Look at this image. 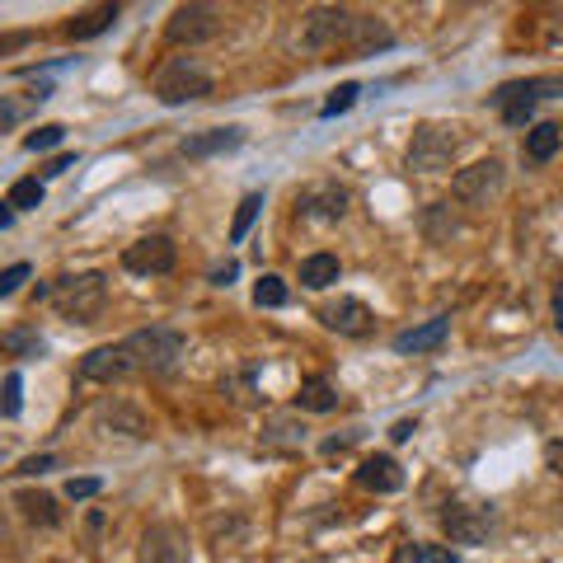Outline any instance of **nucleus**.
I'll use <instances>...</instances> for the list:
<instances>
[{"label": "nucleus", "mask_w": 563, "mask_h": 563, "mask_svg": "<svg viewBox=\"0 0 563 563\" xmlns=\"http://www.w3.org/2000/svg\"><path fill=\"white\" fill-rule=\"evenodd\" d=\"M254 306L258 310H277V306H287V282L282 277H258V287H254Z\"/></svg>", "instance_id": "25"}, {"label": "nucleus", "mask_w": 563, "mask_h": 563, "mask_svg": "<svg viewBox=\"0 0 563 563\" xmlns=\"http://www.w3.org/2000/svg\"><path fill=\"white\" fill-rule=\"evenodd\" d=\"M461 128L455 122H422V128L413 132L409 141V169L418 174H437V169H446L451 165V155L461 151Z\"/></svg>", "instance_id": "4"}, {"label": "nucleus", "mask_w": 563, "mask_h": 563, "mask_svg": "<svg viewBox=\"0 0 563 563\" xmlns=\"http://www.w3.org/2000/svg\"><path fill=\"white\" fill-rule=\"evenodd\" d=\"M14 221V211H10V202H0V231H5V225Z\"/></svg>", "instance_id": "44"}, {"label": "nucleus", "mask_w": 563, "mask_h": 563, "mask_svg": "<svg viewBox=\"0 0 563 563\" xmlns=\"http://www.w3.org/2000/svg\"><path fill=\"white\" fill-rule=\"evenodd\" d=\"M550 90H563V80H507V85H498V95H493V109L503 113L507 128H526L536 103L554 99Z\"/></svg>", "instance_id": "5"}, {"label": "nucleus", "mask_w": 563, "mask_h": 563, "mask_svg": "<svg viewBox=\"0 0 563 563\" xmlns=\"http://www.w3.org/2000/svg\"><path fill=\"white\" fill-rule=\"evenodd\" d=\"M70 165H76V155H57V161H52V165H47L43 174H47V179H52V174H66Z\"/></svg>", "instance_id": "41"}, {"label": "nucleus", "mask_w": 563, "mask_h": 563, "mask_svg": "<svg viewBox=\"0 0 563 563\" xmlns=\"http://www.w3.org/2000/svg\"><path fill=\"white\" fill-rule=\"evenodd\" d=\"M296 404H301L306 413H329L333 404H339V390H333L324 376H310V380H301V395H296Z\"/></svg>", "instance_id": "22"}, {"label": "nucleus", "mask_w": 563, "mask_h": 563, "mask_svg": "<svg viewBox=\"0 0 563 563\" xmlns=\"http://www.w3.org/2000/svg\"><path fill=\"white\" fill-rule=\"evenodd\" d=\"M554 329L563 333V287H554Z\"/></svg>", "instance_id": "43"}, {"label": "nucleus", "mask_w": 563, "mask_h": 563, "mask_svg": "<svg viewBox=\"0 0 563 563\" xmlns=\"http://www.w3.org/2000/svg\"><path fill=\"white\" fill-rule=\"evenodd\" d=\"M99 488H103L99 479H70V484H66V498H70V503H85V498H95Z\"/></svg>", "instance_id": "34"}, {"label": "nucleus", "mask_w": 563, "mask_h": 563, "mask_svg": "<svg viewBox=\"0 0 563 563\" xmlns=\"http://www.w3.org/2000/svg\"><path fill=\"white\" fill-rule=\"evenodd\" d=\"M544 465H550V470L559 474V479H563V437H559V442L544 446Z\"/></svg>", "instance_id": "38"}, {"label": "nucleus", "mask_w": 563, "mask_h": 563, "mask_svg": "<svg viewBox=\"0 0 563 563\" xmlns=\"http://www.w3.org/2000/svg\"><path fill=\"white\" fill-rule=\"evenodd\" d=\"M559 146H563V128H559V122H536V128L526 132L521 155H526L531 165H550L554 155H559Z\"/></svg>", "instance_id": "18"}, {"label": "nucleus", "mask_w": 563, "mask_h": 563, "mask_svg": "<svg viewBox=\"0 0 563 563\" xmlns=\"http://www.w3.org/2000/svg\"><path fill=\"white\" fill-rule=\"evenodd\" d=\"M14 503H20V507H24V517H29V521H38V526H57V521H62L57 498H52V493H20Z\"/></svg>", "instance_id": "23"}, {"label": "nucleus", "mask_w": 563, "mask_h": 563, "mask_svg": "<svg viewBox=\"0 0 563 563\" xmlns=\"http://www.w3.org/2000/svg\"><path fill=\"white\" fill-rule=\"evenodd\" d=\"M550 38H554V43H559V38H563V14H559V24H554V29H550Z\"/></svg>", "instance_id": "45"}, {"label": "nucleus", "mask_w": 563, "mask_h": 563, "mask_svg": "<svg viewBox=\"0 0 563 563\" xmlns=\"http://www.w3.org/2000/svg\"><path fill=\"white\" fill-rule=\"evenodd\" d=\"M413 432H418V422H413V418H399L395 428H390V437H395V442H409Z\"/></svg>", "instance_id": "40"}, {"label": "nucleus", "mask_w": 563, "mask_h": 563, "mask_svg": "<svg viewBox=\"0 0 563 563\" xmlns=\"http://www.w3.org/2000/svg\"><path fill=\"white\" fill-rule=\"evenodd\" d=\"M343 211H347V192L339 184H320V188H310L301 198V217L306 221H339Z\"/></svg>", "instance_id": "15"}, {"label": "nucleus", "mask_w": 563, "mask_h": 563, "mask_svg": "<svg viewBox=\"0 0 563 563\" xmlns=\"http://www.w3.org/2000/svg\"><path fill=\"white\" fill-rule=\"evenodd\" d=\"M62 141H66V128L62 122H47V128L24 136V151H52V146H62Z\"/></svg>", "instance_id": "26"}, {"label": "nucleus", "mask_w": 563, "mask_h": 563, "mask_svg": "<svg viewBox=\"0 0 563 563\" xmlns=\"http://www.w3.org/2000/svg\"><path fill=\"white\" fill-rule=\"evenodd\" d=\"M122 352H128L132 372L161 376L184 357V333H174V329H136V333L122 339Z\"/></svg>", "instance_id": "2"}, {"label": "nucleus", "mask_w": 563, "mask_h": 563, "mask_svg": "<svg viewBox=\"0 0 563 563\" xmlns=\"http://www.w3.org/2000/svg\"><path fill=\"white\" fill-rule=\"evenodd\" d=\"M390 29L376 14H352V33H347V57H372V52L390 47Z\"/></svg>", "instance_id": "14"}, {"label": "nucleus", "mask_w": 563, "mask_h": 563, "mask_svg": "<svg viewBox=\"0 0 563 563\" xmlns=\"http://www.w3.org/2000/svg\"><path fill=\"white\" fill-rule=\"evenodd\" d=\"M357 484L372 493H399L404 488V470L390 461V455H366L357 470Z\"/></svg>", "instance_id": "17"}, {"label": "nucleus", "mask_w": 563, "mask_h": 563, "mask_svg": "<svg viewBox=\"0 0 563 563\" xmlns=\"http://www.w3.org/2000/svg\"><path fill=\"white\" fill-rule=\"evenodd\" d=\"M141 563H188V540L179 526L155 521L146 536H141Z\"/></svg>", "instance_id": "12"}, {"label": "nucleus", "mask_w": 563, "mask_h": 563, "mask_svg": "<svg viewBox=\"0 0 563 563\" xmlns=\"http://www.w3.org/2000/svg\"><path fill=\"white\" fill-rule=\"evenodd\" d=\"M118 5H90V10H80L76 14V20H70L66 24V33H70V38H76V43H85V38H99V33H109L113 24H118Z\"/></svg>", "instance_id": "19"}, {"label": "nucleus", "mask_w": 563, "mask_h": 563, "mask_svg": "<svg viewBox=\"0 0 563 563\" xmlns=\"http://www.w3.org/2000/svg\"><path fill=\"white\" fill-rule=\"evenodd\" d=\"M20 390H24V380L20 376H5V399H0V413H5V418L20 413Z\"/></svg>", "instance_id": "31"}, {"label": "nucleus", "mask_w": 563, "mask_h": 563, "mask_svg": "<svg viewBox=\"0 0 563 563\" xmlns=\"http://www.w3.org/2000/svg\"><path fill=\"white\" fill-rule=\"evenodd\" d=\"M103 422H118V428H128V437L146 432V422H141V413H132V409H103Z\"/></svg>", "instance_id": "30"}, {"label": "nucleus", "mask_w": 563, "mask_h": 563, "mask_svg": "<svg viewBox=\"0 0 563 563\" xmlns=\"http://www.w3.org/2000/svg\"><path fill=\"white\" fill-rule=\"evenodd\" d=\"M258 211H263V192H244L240 207H235V221H231V244H240L244 235H250V225L258 221Z\"/></svg>", "instance_id": "24"}, {"label": "nucleus", "mask_w": 563, "mask_h": 563, "mask_svg": "<svg viewBox=\"0 0 563 563\" xmlns=\"http://www.w3.org/2000/svg\"><path fill=\"white\" fill-rule=\"evenodd\" d=\"M442 526L455 544H479L493 536V507H474V503H451L442 512Z\"/></svg>", "instance_id": "10"}, {"label": "nucleus", "mask_w": 563, "mask_h": 563, "mask_svg": "<svg viewBox=\"0 0 563 563\" xmlns=\"http://www.w3.org/2000/svg\"><path fill=\"white\" fill-rule=\"evenodd\" d=\"M24 113H29V103H20V99H0V132L14 128V122H20Z\"/></svg>", "instance_id": "33"}, {"label": "nucleus", "mask_w": 563, "mask_h": 563, "mask_svg": "<svg viewBox=\"0 0 563 563\" xmlns=\"http://www.w3.org/2000/svg\"><path fill=\"white\" fill-rule=\"evenodd\" d=\"M57 470V455H29V461H20V474H47Z\"/></svg>", "instance_id": "36"}, {"label": "nucleus", "mask_w": 563, "mask_h": 563, "mask_svg": "<svg viewBox=\"0 0 563 563\" xmlns=\"http://www.w3.org/2000/svg\"><path fill=\"white\" fill-rule=\"evenodd\" d=\"M347 33H352V10H339V5L310 10L301 29V47L320 52V57L324 52H347Z\"/></svg>", "instance_id": "6"}, {"label": "nucleus", "mask_w": 563, "mask_h": 563, "mask_svg": "<svg viewBox=\"0 0 563 563\" xmlns=\"http://www.w3.org/2000/svg\"><path fill=\"white\" fill-rule=\"evenodd\" d=\"M122 376H132V362H128V352H122V343L95 347V352L80 357V380L85 385H113Z\"/></svg>", "instance_id": "11"}, {"label": "nucleus", "mask_w": 563, "mask_h": 563, "mask_svg": "<svg viewBox=\"0 0 563 563\" xmlns=\"http://www.w3.org/2000/svg\"><path fill=\"white\" fill-rule=\"evenodd\" d=\"M221 33V10L217 5H179L165 24V38L174 47H198Z\"/></svg>", "instance_id": "8"}, {"label": "nucleus", "mask_w": 563, "mask_h": 563, "mask_svg": "<svg viewBox=\"0 0 563 563\" xmlns=\"http://www.w3.org/2000/svg\"><path fill=\"white\" fill-rule=\"evenodd\" d=\"M329 282H339V258H333V254H310V258H301V287L324 291Z\"/></svg>", "instance_id": "21"}, {"label": "nucleus", "mask_w": 563, "mask_h": 563, "mask_svg": "<svg viewBox=\"0 0 563 563\" xmlns=\"http://www.w3.org/2000/svg\"><path fill=\"white\" fill-rule=\"evenodd\" d=\"M43 202V184L38 179H20L10 188V207H20V211H29V207H38Z\"/></svg>", "instance_id": "27"}, {"label": "nucleus", "mask_w": 563, "mask_h": 563, "mask_svg": "<svg viewBox=\"0 0 563 563\" xmlns=\"http://www.w3.org/2000/svg\"><path fill=\"white\" fill-rule=\"evenodd\" d=\"M235 273H240V263H225V268H217V273H211V287H231V282H235Z\"/></svg>", "instance_id": "39"}, {"label": "nucleus", "mask_w": 563, "mask_h": 563, "mask_svg": "<svg viewBox=\"0 0 563 563\" xmlns=\"http://www.w3.org/2000/svg\"><path fill=\"white\" fill-rule=\"evenodd\" d=\"M320 320L333 329V333H347V339H362V333H372V310L357 296H339L333 306L320 310Z\"/></svg>", "instance_id": "13"}, {"label": "nucleus", "mask_w": 563, "mask_h": 563, "mask_svg": "<svg viewBox=\"0 0 563 563\" xmlns=\"http://www.w3.org/2000/svg\"><path fill=\"white\" fill-rule=\"evenodd\" d=\"M451 192H455V202H465V207H488L503 192V161H493L488 155V161L465 165L451 179Z\"/></svg>", "instance_id": "7"}, {"label": "nucleus", "mask_w": 563, "mask_h": 563, "mask_svg": "<svg viewBox=\"0 0 563 563\" xmlns=\"http://www.w3.org/2000/svg\"><path fill=\"white\" fill-rule=\"evenodd\" d=\"M446 333H451V320H428V324H418V329H409V333H399L395 352H428V347H442Z\"/></svg>", "instance_id": "20"}, {"label": "nucleus", "mask_w": 563, "mask_h": 563, "mask_svg": "<svg viewBox=\"0 0 563 563\" xmlns=\"http://www.w3.org/2000/svg\"><path fill=\"white\" fill-rule=\"evenodd\" d=\"M395 563H428V550H422V544H399Z\"/></svg>", "instance_id": "37"}, {"label": "nucleus", "mask_w": 563, "mask_h": 563, "mask_svg": "<svg viewBox=\"0 0 563 563\" xmlns=\"http://www.w3.org/2000/svg\"><path fill=\"white\" fill-rule=\"evenodd\" d=\"M29 273H33L29 263H10V268L0 273V296H10L14 287H20V282H29Z\"/></svg>", "instance_id": "32"}, {"label": "nucleus", "mask_w": 563, "mask_h": 563, "mask_svg": "<svg viewBox=\"0 0 563 563\" xmlns=\"http://www.w3.org/2000/svg\"><path fill=\"white\" fill-rule=\"evenodd\" d=\"M357 95H362V90H357V85H339V90H333V95H329V103H324V109H320V113H324V118H339V113H347V109H352V103H357Z\"/></svg>", "instance_id": "28"}, {"label": "nucleus", "mask_w": 563, "mask_h": 563, "mask_svg": "<svg viewBox=\"0 0 563 563\" xmlns=\"http://www.w3.org/2000/svg\"><path fill=\"white\" fill-rule=\"evenodd\" d=\"M179 263V250H174L169 235H141L136 244L122 250V268L136 273V277H161Z\"/></svg>", "instance_id": "9"}, {"label": "nucleus", "mask_w": 563, "mask_h": 563, "mask_svg": "<svg viewBox=\"0 0 563 563\" xmlns=\"http://www.w3.org/2000/svg\"><path fill=\"white\" fill-rule=\"evenodd\" d=\"M442 217H446V207H432V211H428V221H422V225H428V235H432V240H451L455 231H461L455 221H442Z\"/></svg>", "instance_id": "29"}, {"label": "nucleus", "mask_w": 563, "mask_h": 563, "mask_svg": "<svg viewBox=\"0 0 563 563\" xmlns=\"http://www.w3.org/2000/svg\"><path fill=\"white\" fill-rule=\"evenodd\" d=\"M0 347H10V352H38L43 343L33 339V333H24V329H20V333H5V339H0Z\"/></svg>", "instance_id": "35"}, {"label": "nucleus", "mask_w": 563, "mask_h": 563, "mask_svg": "<svg viewBox=\"0 0 563 563\" xmlns=\"http://www.w3.org/2000/svg\"><path fill=\"white\" fill-rule=\"evenodd\" d=\"M103 301H109V282H103V273L62 277L57 287H52V306H57V314L70 324H90L103 310Z\"/></svg>", "instance_id": "1"}, {"label": "nucleus", "mask_w": 563, "mask_h": 563, "mask_svg": "<svg viewBox=\"0 0 563 563\" xmlns=\"http://www.w3.org/2000/svg\"><path fill=\"white\" fill-rule=\"evenodd\" d=\"M211 95V70L198 57H169L161 70H155V99L161 103H192Z\"/></svg>", "instance_id": "3"}, {"label": "nucleus", "mask_w": 563, "mask_h": 563, "mask_svg": "<svg viewBox=\"0 0 563 563\" xmlns=\"http://www.w3.org/2000/svg\"><path fill=\"white\" fill-rule=\"evenodd\" d=\"M240 141H244V132H240V128H211V132L188 136L179 151L188 155V161H207V155H225V151H235Z\"/></svg>", "instance_id": "16"}, {"label": "nucleus", "mask_w": 563, "mask_h": 563, "mask_svg": "<svg viewBox=\"0 0 563 563\" xmlns=\"http://www.w3.org/2000/svg\"><path fill=\"white\" fill-rule=\"evenodd\" d=\"M428 559H432V563H461V554L442 550V544H432V550H428Z\"/></svg>", "instance_id": "42"}]
</instances>
